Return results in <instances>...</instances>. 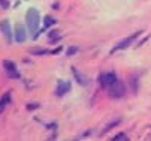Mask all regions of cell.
Segmentation results:
<instances>
[{"label":"cell","instance_id":"cell-1","mask_svg":"<svg viewBox=\"0 0 151 141\" xmlns=\"http://www.w3.org/2000/svg\"><path fill=\"white\" fill-rule=\"evenodd\" d=\"M26 21H27V26H29V30L30 32H36L37 27H39V23H40V15L37 12V9L35 8H30L26 14Z\"/></svg>","mask_w":151,"mask_h":141},{"label":"cell","instance_id":"cell-2","mask_svg":"<svg viewBox=\"0 0 151 141\" xmlns=\"http://www.w3.org/2000/svg\"><path fill=\"white\" fill-rule=\"evenodd\" d=\"M124 95H126V86H124L121 81H118V80H117L114 84L109 86V96H111V98L120 99V98H123Z\"/></svg>","mask_w":151,"mask_h":141},{"label":"cell","instance_id":"cell-3","mask_svg":"<svg viewBox=\"0 0 151 141\" xmlns=\"http://www.w3.org/2000/svg\"><path fill=\"white\" fill-rule=\"evenodd\" d=\"M117 81V75L114 72H108V74H103L99 77V83L105 87H109L111 84H114Z\"/></svg>","mask_w":151,"mask_h":141},{"label":"cell","instance_id":"cell-4","mask_svg":"<svg viewBox=\"0 0 151 141\" xmlns=\"http://www.w3.org/2000/svg\"><path fill=\"white\" fill-rule=\"evenodd\" d=\"M14 36H15V41H17V42H24V41H26L27 33H26V29H24L23 24H17V26H15Z\"/></svg>","mask_w":151,"mask_h":141},{"label":"cell","instance_id":"cell-5","mask_svg":"<svg viewBox=\"0 0 151 141\" xmlns=\"http://www.w3.org/2000/svg\"><path fill=\"white\" fill-rule=\"evenodd\" d=\"M3 66H5V69L8 71V75H9L11 78H19V74H18V71H17V65H15L14 62H11V60H5Z\"/></svg>","mask_w":151,"mask_h":141},{"label":"cell","instance_id":"cell-6","mask_svg":"<svg viewBox=\"0 0 151 141\" xmlns=\"http://www.w3.org/2000/svg\"><path fill=\"white\" fill-rule=\"evenodd\" d=\"M0 29H2V33L5 35L6 41L11 44V42H12V33H11V24H9L8 20H5V21L0 23Z\"/></svg>","mask_w":151,"mask_h":141},{"label":"cell","instance_id":"cell-7","mask_svg":"<svg viewBox=\"0 0 151 141\" xmlns=\"http://www.w3.org/2000/svg\"><path fill=\"white\" fill-rule=\"evenodd\" d=\"M138 35H139V33H136V35H132L130 38L124 39V41H123V42H120V44H118V45H117V47L112 50V51H115V50H121V48H126V47H129V45L132 44V41H133V39H136V38H138Z\"/></svg>","mask_w":151,"mask_h":141},{"label":"cell","instance_id":"cell-8","mask_svg":"<svg viewBox=\"0 0 151 141\" xmlns=\"http://www.w3.org/2000/svg\"><path fill=\"white\" fill-rule=\"evenodd\" d=\"M70 89V84L69 83H64V81H60L58 83V87H57V95L58 96H63L64 93H68Z\"/></svg>","mask_w":151,"mask_h":141},{"label":"cell","instance_id":"cell-9","mask_svg":"<svg viewBox=\"0 0 151 141\" xmlns=\"http://www.w3.org/2000/svg\"><path fill=\"white\" fill-rule=\"evenodd\" d=\"M9 99H11V95H9V93H6V95L2 98V101H0V113L5 110V107H6L8 102H9Z\"/></svg>","mask_w":151,"mask_h":141},{"label":"cell","instance_id":"cell-10","mask_svg":"<svg viewBox=\"0 0 151 141\" xmlns=\"http://www.w3.org/2000/svg\"><path fill=\"white\" fill-rule=\"evenodd\" d=\"M52 24H54V20H52V17H45V18H44V27H45V29L51 27Z\"/></svg>","mask_w":151,"mask_h":141},{"label":"cell","instance_id":"cell-11","mask_svg":"<svg viewBox=\"0 0 151 141\" xmlns=\"http://www.w3.org/2000/svg\"><path fill=\"white\" fill-rule=\"evenodd\" d=\"M118 123H120V120H115V122H112V123H109V125H108V126L105 128V132H106V131H109V129H111V128H114V126H117Z\"/></svg>","mask_w":151,"mask_h":141},{"label":"cell","instance_id":"cell-12","mask_svg":"<svg viewBox=\"0 0 151 141\" xmlns=\"http://www.w3.org/2000/svg\"><path fill=\"white\" fill-rule=\"evenodd\" d=\"M75 53H78V48H76V47H69V48H68V54H69V56H73Z\"/></svg>","mask_w":151,"mask_h":141},{"label":"cell","instance_id":"cell-13","mask_svg":"<svg viewBox=\"0 0 151 141\" xmlns=\"http://www.w3.org/2000/svg\"><path fill=\"white\" fill-rule=\"evenodd\" d=\"M114 140L115 141H118V140H127V135L126 134H118L117 137H114Z\"/></svg>","mask_w":151,"mask_h":141},{"label":"cell","instance_id":"cell-14","mask_svg":"<svg viewBox=\"0 0 151 141\" xmlns=\"http://www.w3.org/2000/svg\"><path fill=\"white\" fill-rule=\"evenodd\" d=\"M32 53H33V54H45L47 51H45V50H33Z\"/></svg>","mask_w":151,"mask_h":141},{"label":"cell","instance_id":"cell-15","mask_svg":"<svg viewBox=\"0 0 151 141\" xmlns=\"http://www.w3.org/2000/svg\"><path fill=\"white\" fill-rule=\"evenodd\" d=\"M39 105L37 104H30V105H27V110H36Z\"/></svg>","mask_w":151,"mask_h":141}]
</instances>
